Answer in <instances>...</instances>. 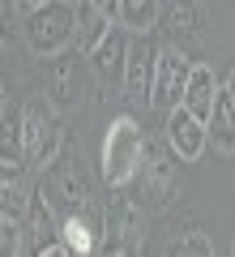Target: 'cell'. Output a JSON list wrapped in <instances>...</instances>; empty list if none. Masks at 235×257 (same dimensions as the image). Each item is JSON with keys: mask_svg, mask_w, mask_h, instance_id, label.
Segmentation results:
<instances>
[{"mask_svg": "<svg viewBox=\"0 0 235 257\" xmlns=\"http://www.w3.org/2000/svg\"><path fill=\"white\" fill-rule=\"evenodd\" d=\"M145 167V133L133 116H116L103 138V180L111 189H124Z\"/></svg>", "mask_w": 235, "mask_h": 257, "instance_id": "obj_1", "label": "cell"}, {"mask_svg": "<svg viewBox=\"0 0 235 257\" xmlns=\"http://www.w3.org/2000/svg\"><path fill=\"white\" fill-rule=\"evenodd\" d=\"M26 43L35 56H60L77 43V5L73 0H39L26 13Z\"/></svg>", "mask_w": 235, "mask_h": 257, "instance_id": "obj_2", "label": "cell"}, {"mask_svg": "<svg viewBox=\"0 0 235 257\" xmlns=\"http://www.w3.org/2000/svg\"><path fill=\"white\" fill-rule=\"evenodd\" d=\"M158 52L163 47L154 43L150 35H133L128 43V60H124V90L133 103L150 107V94H154V69H158Z\"/></svg>", "mask_w": 235, "mask_h": 257, "instance_id": "obj_3", "label": "cell"}, {"mask_svg": "<svg viewBox=\"0 0 235 257\" xmlns=\"http://www.w3.org/2000/svg\"><path fill=\"white\" fill-rule=\"evenodd\" d=\"M22 111H26V163L30 167H52L60 159V120L43 103H30Z\"/></svg>", "mask_w": 235, "mask_h": 257, "instance_id": "obj_4", "label": "cell"}, {"mask_svg": "<svg viewBox=\"0 0 235 257\" xmlns=\"http://www.w3.org/2000/svg\"><path fill=\"white\" fill-rule=\"evenodd\" d=\"M188 73H192V60L175 47H163L158 52V69H154V94H150V107H180L184 103V86H188Z\"/></svg>", "mask_w": 235, "mask_h": 257, "instance_id": "obj_5", "label": "cell"}, {"mask_svg": "<svg viewBox=\"0 0 235 257\" xmlns=\"http://www.w3.org/2000/svg\"><path fill=\"white\" fill-rule=\"evenodd\" d=\"M167 146H171V155L180 159V163H197L201 155H205L209 146V128L201 116H192L188 107H171L167 111Z\"/></svg>", "mask_w": 235, "mask_h": 257, "instance_id": "obj_6", "label": "cell"}, {"mask_svg": "<svg viewBox=\"0 0 235 257\" xmlns=\"http://www.w3.org/2000/svg\"><path fill=\"white\" fill-rule=\"evenodd\" d=\"M128 43H133V30L116 22V26L107 30V39H103V43L90 52V60H94V73H99L103 82H120V86H124V60H128Z\"/></svg>", "mask_w": 235, "mask_h": 257, "instance_id": "obj_7", "label": "cell"}, {"mask_svg": "<svg viewBox=\"0 0 235 257\" xmlns=\"http://www.w3.org/2000/svg\"><path fill=\"white\" fill-rule=\"evenodd\" d=\"M30 202H35V189H30L22 163H5V159H0V214L26 223Z\"/></svg>", "mask_w": 235, "mask_h": 257, "instance_id": "obj_8", "label": "cell"}, {"mask_svg": "<svg viewBox=\"0 0 235 257\" xmlns=\"http://www.w3.org/2000/svg\"><path fill=\"white\" fill-rule=\"evenodd\" d=\"M60 236L64 244L73 248V253H94V248H103V219L86 206V210H73L60 219Z\"/></svg>", "mask_w": 235, "mask_h": 257, "instance_id": "obj_9", "label": "cell"}, {"mask_svg": "<svg viewBox=\"0 0 235 257\" xmlns=\"http://www.w3.org/2000/svg\"><path fill=\"white\" fill-rule=\"evenodd\" d=\"M218 94H222V90H218V77H214V69H209V64H192L188 86H184V107H188L192 116L209 120V111H214Z\"/></svg>", "mask_w": 235, "mask_h": 257, "instance_id": "obj_10", "label": "cell"}, {"mask_svg": "<svg viewBox=\"0 0 235 257\" xmlns=\"http://www.w3.org/2000/svg\"><path fill=\"white\" fill-rule=\"evenodd\" d=\"M0 159L5 163H26V111L22 107L0 111Z\"/></svg>", "mask_w": 235, "mask_h": 257, "instance_id": "obj_11", "label": "cell"}, {"mask_svg": "<svg viewBox=\"0 0 235 257\" xmlns=\"http://www.w3.org/2000/svg\"><path fill=\"white\" fill-rule=\"evenodd\" d=\"M205 128H209V146H214L218 155H235V107H231V99H226V90L218 94Z\"/></svg>", "mask_w": 235, "mask_h": 257, "instance_id": "obj_12", "label": "cell"}, {"mask_svg": "<svg viewBox=\"0 0 235 257\" xmlns=\"http://www.w3.org/2000/svg\"><path fill=\"white\" fill-rule=\"evenodd\" d=\"M111 26H116V22H111L107 13H99L90 0H82V5H77V52L90 56L94 47L107 39V30H111Z\"/></svg>", "mask_w": 235, "mask_h": 257, "instance_id": "obj_13", "label": "cell"}, {"mask_svg": "<svg viewBox=\"0 0 235 257\" xmlns=\"http://www.w3.org/2000/svg\"><path fill=\"white\" fill-rule=\"evenodd\" d=\"M158 22V0H120V26L133 35H150Z\"/></svg>", "mask_w": 235, "mask_h": 257, "instance_id": "obj_14", "label": "cell"}, {"mask_svg": "<svg viewBox=\"0 0 235 257\" xmlns=\"http://www.w3.org/2000/svg\"><path fill=\"white\" fill-rule=\"evenodd\" d=\"M18 9H22L18 0H0V30H5V35H9L13 22H18Z\"/></svg>", "mask_w": 235, "mask_h": 257, "instance_id": "obj_15", "label": "cell"}, {"mask_svg": "<svg viewBox=\"0 0 235 257\" xmlns=\"http://www.w3.org/2000/svg\"><path fill=\"white\" fill-rule=\"evenodd\" d=\"M90 5H94L99 13H107L111 22H120V0H90Z\"/></svg>", "mask_w": 235, "mask_h": 257, "instance_id": "obj_16", "label": "cell"}, {"mask_svg": "<svg viewBox=\"0 0 235 257\" xmlns=\"http://www.w3.org/2000/svg\"><path fill=\"white\" fill-rule=\"evenodd\" d=\"M222 90H226V99H231V107H235V73L226 77V86H222Z\"/></svg>", "mask_w": 235, "mask_h": 257, "instance_id": "obj_17", "label": "cell"}, {"mask_svg": "<svg viewBox=\"0 0 235 257\" xmlns=\"http://www.w3.org/2000/svg\"><path fill=\"white\" fill-rule=\"evenodd\" d=\"M5 39H9V35H5V30H0V64H5Z\"/></svg>", "mask_w": 235, "mask_h": 257, "instance_id": "obj_18", "label": "cell"}, {"mask_svg": "<svg viewBox=\"0 0 235 257\" xmlns=\"http://www.w3.org/2000/svg\"><path fill=\"white\" fill-rule=\"evenodd\" d=\"M18 5H26V9H35V5H39V0H18Z\"/></svg>", "mask_w": 235, "mask_h": 257, "instance_id": "obj_19", "label": "cell"}, {"mask_svg": "<svg viewBox=\"0 0 235 257\" xmlns=\"http://www.w3.org/2000/svg\"><path fill=\"white\" fill-rule=\"evenodd\" d=\"M0 236H5V214H0Z\"/></svg>", "mask_w": 235, "mask_h": 257, "instance_id": "obj_20", "label": "cell"}, {"mask_svg": "<svg viewBox=\"0 0 235 257\" xmlns=\"http://www.w3.org/2000/svg\"><path fill=\"white\" fill-rule=\"evenodd\" d=\"M5 107H9V103H5V99H0V111H5Z\"/></svg>", "mask_w": 235, "mask_h": 257, "instance_id": "obj_21", "label": "cell"}]
</instances>
